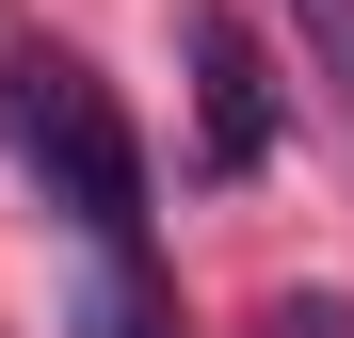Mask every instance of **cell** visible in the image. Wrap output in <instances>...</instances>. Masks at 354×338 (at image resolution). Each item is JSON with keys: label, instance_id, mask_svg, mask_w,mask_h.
I'll return each mask as SVG.
<instances>
[{"label": "cell", "instance_id": "4", "mask_svg": "<svg viewBox=\"0 0 354 338\" xmlns=\"http://www.w3.org/2000/svg\"><path fill=\"white\" fill-rule=\"evenodd\" d=\"M290 32H306V81H322V113L354 129V0H290Z\"/></svg>", "mask_w": 354, "mask_h": 338}, {"label": "cell", "instance_id": "1", "mask_svg": "<svg viewBox=\"0 0 354 338\" xmlns=\"http://www.w3.org/2000/svg\"><path fill=\"white\" fill-rule=\"evenodd\" d=\"M0 145L48 178V209H65L81 242H145V145H129V113L97 97L81 48H0Z\"/></svg>", "mask_w": 354, "mask_h": 338}, {"label": "cell", "instance_id": "2", "mask_svg": "<svg viewBox=\"0 0 354 338\" xmlns=\"http://www.w3.org/2000/svg\"><path fill=\"white\" fill-rule=\"evenodd\" d=\"M177 48H194V97H209V161L242 178V161L274 145V65H258V32L225 17V0H177Z\"/></svg>", "mask_w": 354, "mask_h": 338}, {"label": "cell", "instance_id": "3", "mask_svg": "<svg viewBox=\"0 0 354 338\" xmlns=\"http://www.w3.org/2000/svg\"><path fill=\"white\" fill-rule=\"evenodd\" d=\"M65 338H177V322H161L145 242H81V306H65Z\"/></svg>", "mask_w": 354, "mask_h": 338}]
</instances>
